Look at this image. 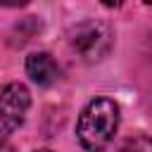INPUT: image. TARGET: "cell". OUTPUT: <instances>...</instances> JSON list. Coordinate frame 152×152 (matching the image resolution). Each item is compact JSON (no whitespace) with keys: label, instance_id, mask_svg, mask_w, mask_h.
<instances>
[{"label":"cell","instance_id":"1","mask_svg":"<svg viewBox=\"0 0 152 152\" xmlns=\"http://www.w3.org/2000/svg\"><path fill=\"white\" fill-rule=\"evenodd\" d=\"M119 128V104L109 97L90 100L76 124V138L88 152H102L109 147Z\"/></svg>","mask_w":152,"mask_h":152},{"label":"cell","instance_id":"2","mask_svg":"<svg viewBox=\"0 0 152 152\" xmlns=\"http://www.w3.org/2000/svg\"><path fill=\"white\" fill-rule=\"evenodd\" d=\"M71 48L83 62H100L112 50V31L104 21L86 19L71 31Z\"/></svg>","mask_w":152,"mask_h":152},{"label":"cell","instance_id":"3","mask_svg":"<svg viewBox=\"0 0 152 152\" xmlns=\"http://www.w3.org/2000/svg\"><path fill=\"white\" fill-rule=\"evenodd\" d=\"M31 95L24 83H10L0 90V135L17 131L28 112Z\"/></svg>","mask_w":152,"mask_h":152},{"label":"cell","instance_id":"4","mask_svg":"<svg viewBox=\"0 0 152 152\" xmlns=\"http://www.w3.org/2000/svg\"><path fill=\"white\" fill-rule=\"evenodd\" d=\"M26 74L38 86H52L59 78V66L48 52H33L26 57Z\"/></svg>","mask_w":152,"mask_h":152},{"label":"cell","instance_id":"5","mask_svg":"<svg viewBox=\"0 0 152 152\" xmlns=\"http://www.w3.org/2000/svg\"><path fill=\"white\" fill-rule=\"evenodd\" d=\"M116 152H152V138H147V135L131 138V140L121 142L116 147Z\"/></svg>","mask_w":152,"mask_h":152},{"label":"cell","instance_id":"6","mask_svg":"<svg viewBox=\"0 0 152 152\" xmlns=\"http://www.w3.org/2000/svg\"><path fill=\"white\" fill-rule=\"evenodd\" d=\"M0 152H14V150H12V145H10V142H5V140L0 138Z\"/></svg>","mask_w":152,"mask_h":152},{"label":"cell","instance_id":"7","mask_svg":"<svg viewBox=\"0 0 152 152\" xmlns=\"http://www.w3.org/2000/svg\"><path fill=\"white\" fill-rule=\"evenodd\" d=\"M36 152H52V150H36Z\"/></svg>","mask_w":152,"mask_h":152}]
</instances>
